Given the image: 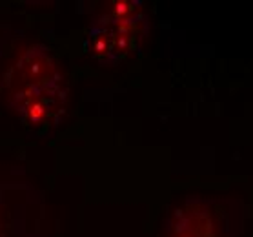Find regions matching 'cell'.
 Returning a JSON list of instances; mask_svg holds the SVG:
<instances>
[{"instance_id":"cell-1","label":"cell","mask_w":253,"mask_h":237,"mask_svg":"<svg viewBox=\"0 0 253 237\" xmlns=\"http://www.w3.org/2000/svg\"><path fill=\"white\" fill-rule=\"evenodd\" d=\"M7 106L24 126H57L69 100V86L55 53L44 44L24 49L2 81Z\"/></svg>"},{"instance_id":"cell-4","label":"cell","mask_w":253,"mask_h":237,"mask_svg":"<svg viewBox=\"0 0 253 237\" xmlns=\"http://www.w3.org/2000/svg\"><path fill=\"white\" fill-rule=\"evenodd\" d=\"M0 237H6V226L2 223V195H0Z\"/></svg>"},{"instance_id":"cell-3","label":"cell","mask_w":253,"mask_h":237,"mask_svg":"<svg viewBox=\"0 0 253 237\" xmlns=\"http://www.w3.org/2000/svg\"><path fill=\"white\" fill-rule=\"evenodd\" d=\"M220 219L211 202L190 199L178 206L166 223V237H222Z\"/></svg>"},{"instance_id":"cell-2","label":"cell","mask_w":253,"mask_h":237,"mask_svg":"<svg viewBox=\"0 0 253 237\" xmlns=\"http://www.w3.org/2000/svg\"><path fill=\"white\" fill-rule=\"evenodd\" d=\"M150 22L140 0H117L91 20L84 47L97 62L115 66L137 51Z\"/></svg>"}]
</instances>
